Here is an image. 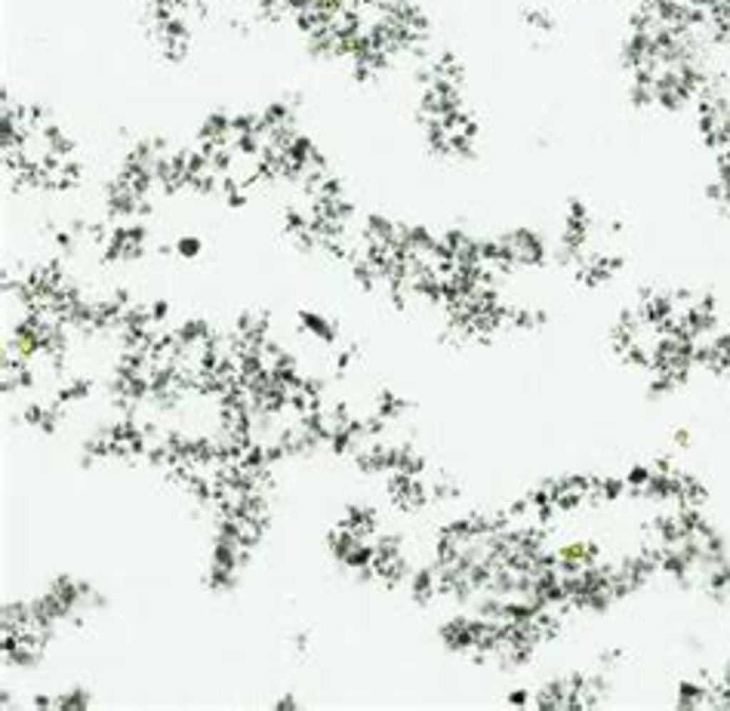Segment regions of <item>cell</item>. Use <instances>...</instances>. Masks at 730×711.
Returning a JSON list of instances; mask_svg holds the SVG:
<instances>
[{"instance_id": "6da1fadb", "label": "cell", "mask_w": 730, "mask_h": 711, "mask_svg": "<svg viewBox=\"0 0 730 711\" xmlns=\"http://www.w3.org/2000/svg\"><path fill=\"white\" fill-rule=\"evenodd\" d=\"M296 317H299V329H303V333H308L311 339H318V342H324V345H336V339H339L336 320L318 314V311H308V308L296 311Z\"/></svg>"}, {"instance_id": "7a4b0ae2", "label": "cell", "mask_w": 730, "mask_h": 711, "mask_svg": "<svg viewBox=\"0 0 730 711\" xmlns=\"http://www.w3.org/2000/svg\"><path fill=\"white\" fill-rule=\"evenodd\" d=\"M410 401L407 397H401V394H395V392H379L376 394V413L382 416V419H401L407 410H410Z\"/></svg>"}, {"instance_id": "3957f363", "label": "cell", "mask_w": 730, "mask_h": 711, "mask_svg": "<svg viewBox=\"0 0 730 711\" xmlns=\"http://www.w3.org/2000/svg\"><path fill=\"white\" fill-rule=\"evenodd\" d=\"M521 22L530 28L533 34H552L554 31V16L549 13V9H542V6H527L524 9V16H521Z\"/></svg>"}, {"instance_id": "277c9868", "label": "cell", "mask_w": 730, "mask_h": 711, "mask_svg": "<svg viewBox=\"0 0 730 711\" xmlns=\"http://www.w3.org/2000/svg\"><path fill=\"white\" fill-rule=\"evenodd\" d=\"M90 690L83 687H74V690H65V693L56 696V708H65V711H83L90 708Z\"/></svg>"}, {"instance_id": "5b68a950", "label": "cell", "mask_w": 730, "mask_h": 711, "mask_svg": "<svg viewBox=\"0 0 730 711\" xmlns=\"http://www.w3.org/2000/svg\"><path fill=\"white\" fill-rule=\"evenodd\" d=\"M173 252H176L179 259H198L203 252V243H201V237H194V235H182L176 243H173Z\"/></svg>"}, {"instance_id": "8992f818", "label": "cell", "mask_w": 730, "mask_h": 711, "mask_svg": "<svg viewBox=\"0 0 730 711\" xmlns=\"http://www.w3.org/2000/svg\"><path fill=\"white\" fill-rule=\"evenodd\" d=\"M671 441H675V446H690V431L687 428H678V431L671 434Z\"/></svg>"}, {"instance_id": "52a82bcc", "label": "cell", "mask_w": 730, "mask_h": 711, "mask_svg": "<svg viewBox=\"0 0 730 711\" xmlns=\"http://www.w3.org/2000/svg\"><path fill=\"white\" fill-rule=\"evenodd\" d=\"M275 708H278V711H287V708H299V702H296V699L287 693V696H280V699H278V702H275Z\"/></svg>"}]
</instances>
